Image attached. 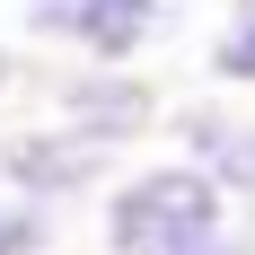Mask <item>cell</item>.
Returning a JSON list of instances; mask_svg holds the SVG:
<instances>
[{
  "label": "cell",
  "mask_w": 255,
  "mask_h": 255,
  "mask_svg": "<svg viewBox=\"0 0 255 255\" xmlns=\"http://www.w3.org/2000/svg\"><path fill=\"white\" fill-rule=\"evenodd\" d=\"M158 115H167V97H158V79H141V71H88V62L53 71V124L79 132V141H97L106 158L141 150L158 132Z\"/></svg>",
  "instance_id": "obj_4"
},
{
  "label": "cell",
  "mask_w": 255,
  "mask_h": 255,
  "mask_svg": "<svg viewBox=\"0 0 255 255\" xmlns=\"http://www.w3.org/2000/svg\"><path fill=\"white\" fill-rule=\"evenodd\" d=\"M220 229H238V211L211 194L185 158H141L115 167L97 194V247L106 255H194Z\"/></svg>",
  "instance_id": "obj_1"
},
{
  "label": "cell",
  "mask_w": 255,
  "mask_h": 255,
  "mask_svg": "<svg viewBox=\"0 0 255 255\" xmlns=\"http://www.w3.org/2000/svg\"><path fill=\"white\" fill-rule=\"evenodd\" d=\"M18 26L88 71H141V53L167 35V0H26Z\"/></svg>",
  "instance_id": "obj_2"
},
{
  "label": "cell",
  "mask_w": 255,
  "mask_h": 255,
  "mask_svg": "<svg viewBox=\"0 0 255 255\" xmlns=\"http://www.w3.org/2000/svg\"><path fill=\"white\" fill-rule=\"evenodd\" d=\"M9 97H18V53L0 44V106H9Z\"/></svg>",
  "instance_id": "obj_8"
},
{
  "label": "cell",
  "mask_w": 255,
  "mask_h": 255,
  "mask_svg": "<svg viewBox=\"0 0 255 255\" xmlns=\"http://www.w3.org/2000/svg\"><path fill=\"white\" fill-rule=\"evenodd\" d=\"M53 247H62V211L0 194V255H53Z\"/></svg>",
  "instance_id": "obj_7"
},
{
  "label": "cell",
  "mask_w": 255,
  "mask_h": 255,
  "mask_svg": "<svg viewBox=\"0 0 255 255\" xmlns=\"http://www.w3.org/2000/svg\"><path fill=\"white\" fill-rule=\"evenodd\" d=\"M158 132L176 141L167 158H185V167H194L238 220L255 211V97H220V88H203V97L167 106Z\"/></svg>",
  "instance_id": "obj_3"
},
{
  "label": "cell",
  "mask_w": 255,
  "mask_h": 255,
  "mask_svg": "<svg viewBox=\"0 0 255 255\" xmlns=\"http://www.w3.org/2000/svg\"><path fill=\"white\" fill-rule=\"evenodd\" d=\"M106 176H115V158L97 150V141H79V132H62L44 115V124H26V132H0V194H18V203H97Z\"/></svg>",
  "instance_id": "obj_5"
},
{
  "label": "cell",
  "mask_w": 255,
  "mask_h": 255,
  "mask_svg": "<svg viewBox=\"0 0 255 255\" xmlns=\"http://www.w3.org/2000/svg\"><path fill=\"white\" fill-rule=\"evenodd\" d=\"M203 71L220 97H255V0H229L220 9V26H211L203 44Z\"/></svg>",
  "instance_id": "obj_6"
}]
</instances>
